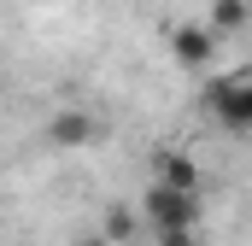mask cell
<instances>
[{"mask_svg":"<svg viewBox=\"0 0 252 246\" xmlns=\"http://www.w3.org/2000/svg\"><path fill=\"white\" fill-rule=\"evenodd\" d=\"M217 30L205 24V18H193V24H176L170 30V59L182 64V70H193V76H205L211 70V59H217Z\"/></svg>","mask_w":252,"mask_h":246,"instance_id":"3957f363","label":"cell"},{"mask_svg":"<svg viewBox=\"0 0 252 246\" xmlns=\"http://www.w3.org/2000/svg\"><path fill=\"white\" fill-rule=\"evenodd\" d=\"M205 112L223 123L229 135H252V70H229V76H205Z\"/></svg>","mask_w":252,"mask_h":246,"instance_id":"6da1fadb","label":"cell"},{"mask_svg":"<svg viewBox=\"0 0 252 246\" xmlns=\"http://www.w3.org/2000/svg\"><path fill=\"white\" fill-rule=\"evenodd\" d=\"M205 24H211L217 35H235L241 24H252V0H217V6L205 12Z\"/></svg>","mask_w":252,"mask_h":246,"instance_id":"5b68a950","label":"cell"},{"mask_svg":"<svg viewBox=\"0 0 252 246\" xmlns=\"http://www.w3.org/2000/svg\"><path fill=\"white\" fill-rule=\"evenodd\" d=\"M82 246H112V241H82Z\"/></svg>","mask_w":252,"mask_h":246,"instance_id":"52a82bcc","label":"cell"},{"mask_svg":"<svg viewBox=\"0 0 252 246\" xmlns=\"http://www.w3.org/2000/svg\"><path fill=\"white\" fill-rule=\"evenodd\" d=\"M141 211H147V223H153V235L158 229H199V187H176V182H158L147 187V199H141Z\"/></svg>","mask_w":252,"mask_h":246,"instance_id":"7a4b0ae2","label":"cell"},{"mask_svg":"<svg viewBox=\"0 0 252 246\" xmlns=\"http://www.w3.org/2000/svg\"><path fill=\"white\" fill-rule=\"evenodd\" d=\"M88 135H94V129H88L82 112H59V118H53V141H59V147H76V141H88Z\"/></svg>","mask_w":252,"mask_h":246,"instance_id":"8992f818","label":"cell"},{"mask_svg":"<svg viewBox=\"0 0 252 246\" xmlns=\"http://www.w3.org/2000/svg\"><path fill=\"white\" fill-rule=\"evenodd\" d=\"M153 176L158 182H176V187H199V170H193L188 153H158L153 158Z\"/></svg>","mask_w":252,"mask_h":246,"instance_id":"277c9868","label":"cell"}]
</instances>
